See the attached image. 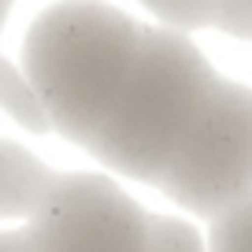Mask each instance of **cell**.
Instances as JSON below:
<instances>
[{"mask_svg": "<svg viewBox=\"0 0 252 252\" xmlns=\"http://www.w3.org/2000/svg\"><path fill=\"white\" fill-rule=\"evenodd\" d=\"M141 30L104 0H60L33 19L23 37V74L48 115V130L89 149L130 71Z\"/></svg>", "mask_w": 252, "mask_h": 252, "instance_id": "cell-1", "label": "cell"}, {"mask_svg": "<svg viewBox=\"0 0 252 252\" xmlns=\"http://www.w3.org/2000/svg\"><path fill=\"white\" fill-rule=\"evenodd\" d=\"M215 82L219 71L186 30L145 26L130 71L86 152L115 174L159 186Z\"/></svg>", "mask_w": 252, "mask_h": 252, "instance_id": "cell-2", "label": "cell"}, {"mask_svg": "<svg viewBox=\"0 0 252 252\" xmlns=\"http://www.w3.org/2000/svg\"><path fill=\"white\" fill-rule=\"evenodd\" d=\"M197 219H215L252 193V89L226 82L212 86L189 134L171 156L159 186Z\"/></svg>", "mask_w": 252, "mask_h": 252, "instance_id": "cell-3", "label": "cell"}, {"mask_svg": "<svg viewBox=\"0 0 252 252\" xmlns=\"http://www.w3.org/2000/svg\"><path fill=\"white\" fill-rule=\"evenodd\" d=\"M26 237L33 252H145L149 212L96 171L56 174L33 208Z\"/></svg>", "mask_w": 252, "mask_h": 252, "instance_id": "cell-4", "label": "cell"}, {"mask_svg": "<svg viewBox=\"0 0 252 252\" xmlns=\"http://www.w3.org/2000/svg\"><path fill=\"white\" fill-rule=\"evenodd\" d=\"M56 171L41 156L15 141H0V222L30 219L41 197L48 193Z\"/></svg>", "mask_w": 252, "mask_h": 252, "instance_id": "cell-5", "label": "cell"}, {"mask_svg": "<svg viewBox=\"0 0 252 252\" xmlns=\"http://www.w3.org/2000/svg\"><path fill=\"white\" fill-rule=\"evenodd\" d=\"M0 108L8 111V119H15L30 134H45L48 130V115L41 108L33 86L26 82V74L19 71L15 63H8L4 56H0Z\"/></svg>", "mask_w": 252, "mask_h": 252, "instance_id": "cell-6", "label": "cell"}, {"mask_svg": "<svg viewBox=\"0 0 252 252\" xmlns=\"http://www.w3.org/2000/svg\"><path fill=\"white\" fill-rule=\"evenodd\" d=\"M204 249L208 252H252V193L212 219V234H208Z\"/></svg>", "mask_w": 252, "mask_h": 252, "instance_id": "cell-7", "label": "cell"}, {"mask_svg": "<svg viewBox=\"0 0 252 252\" xmlns=\"http://www.w3.org/2000/svg\"><path fill=\"white\" fill-rule=\"evenodd\" d=\"M145 252H208L197 226L171 215H149V249Z\"/></svg>", "mask_w": 252, "mask_h": 252, "instance_id": "cell-8", "label": "cell"}, {"mask_svg": "<svg viewBox=\"0 0 252 252\" xmlns=\"http://www.w3.org/2000/svg\"><path fill=\"white\" fill-rule=\"evenodd\" d=\"M159 19V26L171 30H204L212 26V0H141Z\"/></svg>", "mask_w": 252, "mask_h": 252, "instance_id": "cell-9", "label": "cell"}, {"mask_svg": "<svg viewBox=\"0 0 252 252\" xmlns=\"http://www.w3.org/2000/svg\"><path fill=\"white\" fill-rule=\"evenodd\" d=\"M212 26L230 37L252 41V0H212Z\"/></svg>", "mask_w": 252, "mask_h": 252, "instance_id": "cell-10", "label": "cell"}, {"mask_svg": "<svg viewBox=\"0 0 252 252\" xmlns=\"http://www.w3.org/2000/svg\"><path fill=\"white\" fill-rule=\"evenodd\" d=\"M0 252H33L30 249V237L23 230H0Z\"/></svg>", "mask_w": 252, "mask_h": 252, "instance_id": "cell-11", "label": "cell"}, {"mask_svg": "<svg viewBox=\"0 0 252 252\" xmlns=\"http://www.w3.org/2000/svg\"><path fill=\"white\" fill-rule=\"evenodd\" d=\"M11 4H15V0H0V30H4V23H8V15H11Z\"/></svg>", "mask_w": 252, "mask_h": 252, "instance_id": "cell-12", "label": "cell"}]
</instances>
